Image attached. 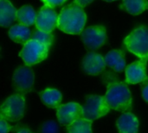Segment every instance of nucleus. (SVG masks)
I'll return each mask as SVG.
<instances>
[{
    "instance_id": "obj_18",
    "label": "nucleus",
    "mask_w": 148,
    "mask_h": 133,
    "mask_svg": "<svg viewBox=\"0 0 148 133\" xmlns=\"http://www.w3.org/2000/svg\"><path fill=\"white\" fill-rule=\"evenodd\" d=\"M37 13L31 5H24L17 10V21L20 24L31 26L36 23Z\"/></svg>"
},
{
    "instance_id": "obj_1",
    "label": "nucleus",
    "mask_w": 148,
    "mask_h": 133,
    "mask_svg": "<svg viewBox=\"0 0 148 133\" xmlns=\"http://www.w3.org/2000/svg\"><path fill=\"white\" fill-rule=\"evenodd\" d=\"M105 99L110 109L121 113H129L132 110L131 92L125 82L120 81L115 77L108 79Z\"/></svg>"
},
{
    "instance_id": "obj_12",
    "label": "nucleus",
    "mask_w": 148,
    "mask_h": 133,
    "mask_svg": "<svg viewBox=\"0 0 148 133\" xmlns=\"http://www.w3.org/2000/svg\"><path fill=\"white\" fill-rule=\"evenodd\" d=\"M106 68L105 58L98 53H88L82 61L83 71L90 75H97L101 74Z\"/></svg>"
},
{
    "instance_id": "obj_23",
    "label": "nucleus",
    "mask_w": 148,
    "mask_h": 133,
    "mask_svg": "<svg viewBox=\"0 0 148 133\" xmlns=\"http://www.w3.org/2000/svg\"><path fill=\"white\" fill-rule=\"evenodd\" d=\"M44 3V5L49 6V7H56V6H59L62 5V3H64L67 0H42Z\"/></svg>"
},
{
    "instance_id": "obj_6",
    "label": "nucleus",
    "mask_w": 148,
    "mask_h": 133,
    "mask_svg": "<svg viewBox=\"0 0 148 133\" xmlns=\"http://www.w3.org/2000/svg\"><path fill=\"white\" fill-rule=\"evenodd\" d=\"M48 53L49 48L45 44L30 39L24 44L19 55L27 66H31L44 61Z\"/></svg>"
},
{
    "instance_id": "obj_5",
    "label": "nucleus",
    "mask_w": 148,
    "mask_h": 133,
    "mask_svg": "<svg viewBox=\"0 0 148 133\" xmlns=\"http://www.w3.org/2000/svg\"><path fill=\"white\" fill-rule=\"evenodd\" d=\"M110 111L105 96L89 95L86 98V104L82 106V119L94 121L105 115Z\"/></svg>"
},
{
    "instance_id": "obj_13",
    "label": "nucleus",
    "mask_w": 148,
    "mask_h": 133,
    "mask_svg": "<svg viewBox=\"0 0 148 133\" xmlns=\"http://www.w3.org/2000/svg\"><path fill=\"white\" fill-rule=\"evenodd\" d=\"M116 125L119 133H138L139 131V120L130 112L121 115L117 119Z\"/></svg>"
},
{
    "instance_id": "obj_20",
    "label": "nucleus",
    "mask_w": 148,
    "mask_h": 133,
    "mask_svg": "<svg viewBox=\"0 0 148 133\" xmlns=\"http://www.w3.org/2000/svg\"><path fill=\"white\" fill-rule=\"evenodd\" d=\"M92 122L85 119H80L67 127L68 133H92Z\"/></svg>"
},
{
    "instance_id": "obj_19",
    "label": "nucleus",
    "mask_w": 148,
    "mask_h": 133,
    "mask_svg": "<svg viewBox=\"0 0 148 133\" xmlns=\"http://www.w3.org/2000/svg\"><path fill=\"white\" fill-rule=\"evenodd\" d=\"M125 10L132 15H139L148 10V0H123Z\"/></svg>"
},
{
    "instance_id": "obj_4",
    "label": "nucleus",
    "mask_w": 148,
    "mask_h": 133,
    "mask_svg": "<svg viewBox=\"0 0 148 133\" xmlns=\"http://www.w3.org/2000/svg\"><path fill=\"white\" fill-rule=\"evenodd\" d=\"M25 112V100L21 93H16L1 105L0 118L6 121L16 122L20 120Z\"/></svg>"
},
{
    "instance_id": "obj_15",
    "label": "nucleus",
    "mask_w": 148,
    "mask_h": 133,
    "mask_svg": "<svg viewBox=\"0 0 148 133\" xmlns=\"http://www.w3.org/2000/svg\"><path fill=\"white\" fill-rule=\"evenodd\" d=\"M106 65L117 73L122 72L126 67L125 55L122 50L114 49L109 51L105 56Z\"/></svg>"
},
{
    "instance_id": "obj_26",
    "label": "nucleus",
    "mask_w": 148,
    "mask_h": 133,
    "mask_svg": "<svg viewBox=\"0 0 148 133\" xmlns=\"http://www.w3.org/2000/svg\"><path fill=\"white\" fill-rule=\"evenodd\" d=\"M94 0H74V2L75 3H77V4H79V5H81V6H82V7H84V6H87V5H88L90 3H92Z\"/></svg>"
},
{
    "instance_id": "obj_3",
    "label": "nucleus",
    "mask_w": 148,
    "mask_h": 133,
    "mask_svg": "<svg viewBox=\"0 0 148 133\" xmlns=\"http://www.w3.org/2000/svg\"><path fill=\"white\" fill-rule=\"evenodd\" d=\"M126 48L139 58L148 57V28L140 26L134 29L124 40Z\"/></svg>"
},
{
    "instance_id": "obj_9",
    "label": "nucleus",
    "mask_w": 148,
    "mask_h": 133,
    "mask_svg": "<svg viewBox=\"0 0 148 133\" xmlns=\"http://www.w3.org/2000/svg\"><path fill=\"white\" fill-rule=\"evenodd\" d=\"M56 116L58 121L62 125L68 127L82 118V106L75 102L61 105L57 108Z\"/></svg>"
},
{
    "instance_id": "obj_14",
    "label": "nucleus",
    "mask_w": 148,
    "mask_h": 133,
    "mask_svg": "<svg viewBox=\"0 0 148 133\" xmlns=\"http://www.w3.org/2000/svg\"><path fill=\"white\" fill-rule=\"evenodd\" d=\"M17 19V10L9 0H0V25L10 26Z\"/></svg>"
},
{
    "instance_id": "obj_22",
    "label": "nucleus",
    "mask_w": 148,
    "mask_h": 133,
    "mask_svg": "<svg viewBox=\"0 0 148 133\" xmlns=\"http://www.w3.org/2000/svg\"><path fill=\"white\" fill-rule=\"evenodd\" d=\"M58 125L56 122L49 120L45 122L42 127V133H58Z\"/></svg>"
},
{
    "instance_id": "obj_25",
    "label": "nucleus",
    "mask_w": 148,
    "mask_h": 133,
    "mask_svg": "<svg viewBox=\"0 0 148 133\" xmlns=\"http://www.w3.org/2000/svg\"><path fill=\"white\" fill-rule=\"evenodd\" d=\"M11 126L4 119H0V133H9L11 130Z\"/></svg>"
},
{
    "instance_id": "obj_21",
    "label": "nucleus",
    "mask_w": 148,
    "mask_h": 133,
    "mask_svg": "<svg viewBox=\"0 0 148 133\" xmlns=\"http://www.w3.org/2000/svg\"><path fill=\"white\" fill-rule=\"evenodd\" d=\"M31 39L38 41V42L45 44L49 48L50 46L53 43L54 35H53V34L51 32H45V31H42V30L36 29V30H35L33 32V34L31 35Z\"/></svg>"
},
{
    "instance_id": "obj_11",
    "label": "nucleus",
    "mask_w": 148,
    "mask_h": 133,
    "mask_svg": "<svg viewBox=\"0 0 148 133\" xmlns=\"http://www.w3.org/2000/svg\"><path fill=\"white\" fill-rule=\"evenodd\" d=\"M148 57L140 58L139 61H134L126 68V81L128 84L142 83L147 79V66Z\"/></svg>"
},
{
    "instance_id": "obj_2",
    "label": "nucleus",
    "mask_w": 148,
    "mask_h": 133,
    "mask_svg": "<svg viewBox=\"0 0 148 133\" xmlns=\"http://www.w3.org/2000/svg\"><path fill=\"white\" fill-rule=\"evenodd\" d=\"M86 21L87 16L83 7L74 2L61 10L58 15L57 28L67 34L77 35L83 31Z\"/></svg>"
},
{
    "instance_id": "obj_7",
    "label": "nucleus",
    "mask_w": 148,
    "mask_h": 133,
    "mask_svg": "<svg viewBox=\"0 0 148 133\" xmlns=\"http://www.w3.org/2000/svg\"><path fill=\"white\" fill-rule=\"evenodd\" d=\"M35 80L33 70L26 66L18 67L13 74L12 86L19 93H29L32 89Z\"/></svg>"
},
{
    "instance_id": "obj_17",
    "label": "nucleus",
    "mask_w": 148,
    "mask_h": 133,
    "mask_svg": "<svg viewBox=\"0 0 148 133\" xmlns=\"http://www.w3.org/2000/svg\"><path fill=\"white\" fill-rule=\"evenodd\" d=\"M40 97L44 105L53 109H57L61 106V102L62 100V95L61 92L52 88H48L42 91L40 93Z\"/></svg>"
},
{
    "instance_id": "obj_24",
    "label": "nucleus",
    "mask_w": 148,
    "mask_h": 133,
    "mask_svg": "<svg viewBox=\"0 0 148 133\" xmlns=\"http://www.w3.org/2000/svg\"><path fill=\"white\" fill-rule=\"evenodd\" d=\"M141 93L143 99L148 103V77L141 83Z\"/></svg>"
},
{
    "instance_id": "obj_10",
    "label": "nucleus",
    "mask_w": 148,
    "mask_h": 133,
    "mask_svg": "<svg viewBox=\"0 0 148 133\" xmlns=\"http://www.w3.org/2000/svg\"><path fill=\"white\" fill-rule=\"evenodd\" d=\"M57 21L58 15L55 10L52 7L44 5L37 12L36 27L42 31L52 32L55 27L57 26Z\"/></svg>"
},
{
    "instance_id": "obj_8",
    "label": "nucleus",
    "mask_w": 148,
    "mask_h": 133,
    "mask_svg": "<svg viewBox=\"0 0 148 133\" xmlns=\"http://www.w3.org/2000/svg\"><path fill=\"white\" fill-rule=\"evenodd\" d=\"M82 40L88 49H97L101 47L107 40V30L102 25L90 26L81 33Z\"/></svg>"
},
{
    "instance_id": "obj_28",
    "label": "nucleus",
    "mask_w": 148,
    "mask_h": 133,
    "mask_svg": "<svg viewBox=\"0 0 148 133\" xmlns=\"http://www.w3.org/2000/svg\"><path fill=\"white\" fill-rule=\"evenodd\" d=\"M104 1H107V2H112V1H116V0H104Z\"/></svg>"
},
{
    "instance_id": "obj_16",
    "label": "nucleus",
    "mask_w": 148,
    "mask_h": 133,
    "mask_svg": "<svg viewBox=\"0 0 148 133\" xmlns=\"http://www.w3.org/2000/svg\"><path fill=\"white\" fill-rule=\"evenodd\" d=\"M31 31L28 28V26L23 24H16L13 25L9 30V36L10 38L17 43H23L25 44L28 41L31 39Z\"/></svg>"
},
{
    "instance_id": "obj_27",
    "label": "nucleus",
    "mask_w": 148,
    "mask_h": 133,
    "mask_svg": "<svg viewBox=\"0 0 148 133\" xmlns=\"http://www.w3.org/2000/svg\"><path fill=\"white\" fill-rule=\"evenodd\" d=\"M17 133H32L29 129H27V128H23V129H21V130H19Z\"/></svg>"
}]
</instances>
